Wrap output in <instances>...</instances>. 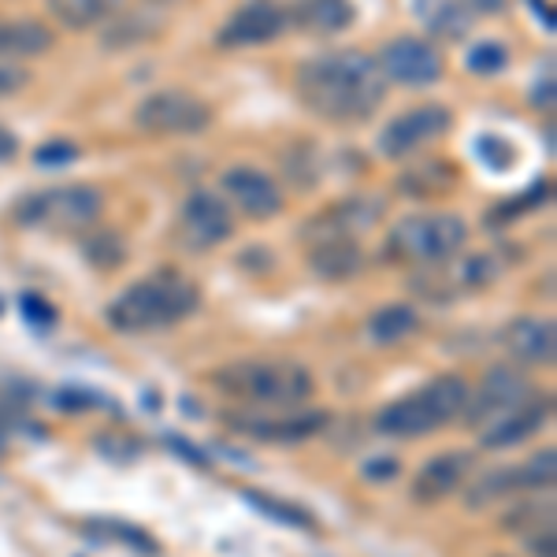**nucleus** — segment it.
<instances>
[{
  "instance_id": "f257e3e1",
  "label": "nucleus",
  "mask_w": 557,
  "mask_h": 557,
  "mask_svg": "<svg viewBox=\"0 0 557 557\" xmlns=\"http://www.w3.org/2000/svg\"><path fill=\"white\" fill-rule=\"evenodd\" d=\"M294 89H298V101L323 123H364L380 112L386 78L375 57L338 49L305 60Z\"/></svg>"
},
{
  "instance_id": "f03ea898",
  "label": "nucleus",
  "mask_w": 557,
  "mask_h": 557,
  "mask_svg": "<svg viewBox=\"0 0 557 557\" xmlns=\"http://www.w3.org/2000/svg\"><path fill=\"white\" fill-rule=\"evenodd\" d=\"M197 309H201V286L190 275L164 268V272H152L115 294L104 317L123 335H141V331L175 327Z\"/></svg>"
},
{
  "instance_id": "7ed1b4c3",
  "label": "nucleus",
  "mask_w": 557,
  "mask_h": 557,
  "mask_svg": "<svg viewBox=\"0 0 557 557\" xmlns=\"http://www.w3.org/2000/svg\"><path fill=\"white\" fill-rule=\"evenodd\" d=\"M469 394L472 391L461 375H438L420 391H409L406 398L383 406L375 417V431L391 438H424L431 431H443L450 420L465 417Z\"/></svg>"
},
{
  "instance_id": "20e7f679",
  "label": "nucleus",
  "mask_w": 557,
  "mask_h": 557,
  "mask_svg": "<svg viewBox=\"0 0 557 557\" xmlns=\"http://www.w3.org/2000/svg\"><path fill=\"white\" fill-rule=\"evenodd\" d=\"M212 383L223 394H231L235 401L246 406H264V409H294L301 401L312 398L317 383L305 364L294 361H238L223 364L212 375Z\"/></svg>"
},
{
  "instance_id": "39448f33",
  "label": "nucleus",
  "mask_w": 557,
  "mask_h": 557,
  "mask_svg": "<svg viewBox=\"0 0 557 557\" xmlns=\"http://www.w3.org/2000/svg\"><path fill=\"white\" fill-rule=\"evenodd\" d=\"M469 242V227L461 215L454 212H431V215H406L394 223L386 235V257L406 260V264H446L465 249Z\"/></svg>"
},
{
  "instance_id": "423d86ee",
  "label": "nucleus",
  "mask_w": 557,
  "mask_h": 557,
  "mask_svg": "<svg viewBox=\"0 0 557 557\" xmlns=\"http://www.w3.org/2000/svg\"><path fill=\"white\" fill-rule=\"evenodd\" d=\"M104 212L101 190L86 183L75 186H49L41 194H30L15 205V220L23 227H41V231H60V235H78L89 231Z\"/></svg>"
},
{
  "instance_id": "0eeeda50",
  "label": "nucleus",
  "mask_w": 557,
  "mask_h": 557,
  "mask_svg": "<svg viewBox=\"0 0 557 557\" xmlns=\"http://www.w3.org/2000/svg\"><path fill=\"white\" fill-rule=\"evenodd\" d=\"M134 123L152 138H194V134L209 131L212 108L201 97L186 94V89H160V94H149L138 104Z\"/></svg>"
},
{
  "instance_id": "6e6552de",
  "label": "nucleus",
  "mask_w": 557,
  "mask_h": 557,
  "mask_svg": "<svg viewBox=\"0 0 557 557\" xmlns=\"http://www.w3.org/2000/svg\"><path fill=\"white\" fill-rule=\"evenodd\" d=\"M532 398H539L535 383L528 380L520 368H491L487 375H483L480 391L469 394V406H465V420L475 428H491L494 420L509 417V412H517L520 406H528Z\"/></svg>"
},
{
  "instance_id": "1a4fd4ad",
  "label": "nucleus",
  "mask_w": 557,
  "mask_h": 557,
  "mask_svg": "<svg viewBox=\"0 0 557 557\" xmlns=\"http://www.w3.org/2000/svg\"><path fill=\"white\" fill-rule=\"evenodd\" d=\"M375 64H380L386 83L398 86H435L446 75V60L438 45L428 38H412V34L386 41Z\"/></svg>"
},
{
  "instance_id": "9d476101",
  "label": "nucleus",
  "mask_w": 557,
  "mask_h": 557,
  "mask_svg": "<svg viewBox=\"0 0 557 557\" xmlns=\"http://www.w3.org/2000/svg\"><path fill=\"white\" fill-rule=\"evenodd\" d=\"M450 127H454V112H450V108H443V104L409 108V112H401L398 120H391L383 127L380 149H383V157H391V160H406L417 149H424V146H431V141H438Z\"/></svg>"
},
{
  "instance_id": "9b49d317",
  "label": "nucleus",
  "mask_w": 557,
  "mask_h": 557,
  "mask_svg": "<svg viewBox=\"0 0 557 557\" xmlns=\"http://www.w3.org/2000/svg\"><path fill=\"white\" fill-rule=\"evenodd\" d=\"M178 235L194 253H205V249L220 246V242L235 235V212L220 194L194 190L178 209Z\"/></svg>"
},
{
  "instance_id": "f8f14e48",
  "label": "nucleus",
  "mask_w": 557,
  "mask_h": 557,
  "mask_svg": "<svg viewBox=\"0 0 557 557\" xmlns=\"http://www.w3.org/2000/svg\"><path fill=\"white\" fill-rule=\"evenodd\" d=\"M554 475H557L554 450H543V454L528 457L524 465H517V469H494V472H487L469 491V506L480 509V506H491V502H498V498H509V494L546 491V487H554Z\"/></svg>"
},
{
  "instance_id": "ddd939ff",
  "label": "nucleus",
  "mask_w": 557,
  "mask_h": 557,
  "mask_svg": "<svg viewBox=\"0 0 557 557\" xmlns=\"http://www.w3.org/2000/svg\"><path fill=\"white\" fill-rule=\"evenodd\" d=\"M286 26L290 20H286V8L278 0H246L215 34V45L220 49H257V45L275 41Z\"/></svg>"
},
{
  "instance_id": "4468645a",
  "label": "nucleus",
  "mask_w": 557,
  "mask_h": 557,
  "mask_svg": "<svg viewBox=\"0 0 557 557\" xmlns=\"http://www.w3.org/2000/svg\"><path fill=\"white\" fill-rule=\"evenodd\" d=\"M223 194L231 197L238 212H246L249 220H272L283 212V186L272 175H264L260 168H231L223 175Z\"/></svg>"
},
{
  "instance_id": "2eb2a0df",
  "label": "nucleus",
  "mask_w": 557,
  "mask_h": 557,
  "mask_svg": "<svg viewBox=\"0 0 557 557\" xmlns=\"http://www.w3.org/2000/svg\"><path fill=\"white\" fill-rule=\"evenodd\" d=\"M502 346L517 364H554V320H513L502 331Z\"/></svg>"
},
{
  "instance_id": "dca6fc26",
  "label": "nucleus",
  "mask_w": 557,
  "mask_h": 557,
  "mask_svg": "<svg viewBox=\"0 0 557 557\" xmlns=\"http://www.w3.org/2000/svg\"><path fill=\"white\" fill-rule=\"evenodd\" d=\"M472 469V457L469 454H435L424 469L417 472V480H412V498L417 502H443L450 498L454 491H461L465 475Z\"/></svg>"
},
{
  "instance_id": "f3484780",
  "label": "nucleus",
  "mask_w": 557,
  "mask_h": 557,
  "mask_svg": "<svg viewBox=\"0 0 557 557\" xmlns=\"http://www.w3.org/2000/svg\"><path fill=\"white\" fill-rule=\"evenodd\" d=\"M546 417H550V398L539 394L528 406H520L517 412H509V417L494 420L491 428H483L480 443L487 446V450H509V446H520L524 438H532L535 431L546 424Z\"/></svg>"
},
{
  "instance_id": "a211bd4d",
  "label": "nucleus",
  "mask_w": 557,
  "mask_h": 557,
  "mask_svg": "<svg viewBox=\"0 0 557 557\" xmlns=\"http://www.w3.org/2000/svg\"><path fill=\"white\" fill-rule=\"evenodd\" d=\"M231 424H238L242 435H253L260 443H301L312 438L317 431L331 424L327 412H301V417H283V420H257V417H231Z\"/></svg>"
},
{
  "instance_id": "6ab92c4d",
  "label": "nucleus",
  "mask_w": 557,
  "mask_h": 557,
  "mask_svg": "<svg viewBox=\"0 0 557 557\" xmlns=\"http://www.w3.org/2000/svg\"><path fill=\"white\" fill-rule=\"evenodd\" d=\"M286 20L305 34L331 38V34L349 30V23H354V4H349V0H294V4L286 8Z\"/></svg>"
},
{
  "instance_id": "aec40b11",
  "label": "nucleus",
  "mask_w": 557,
  "mask_h": 557,
  "mask_svg": "<svg viewBox=\"0 0 557 557\" xmlns=\"http://www.w3.org/2000/svg\"><path fill=\"white\" fill-rule=\"evenodd\" d=\"M309 264L327 283H343V278L361 272V249H357L354 238H323L312 242Z\"/></svg>"
},
{
  "instance_id": "412c9836",
  "label": "nucleus",
  "mask_w": 557,
  "mask_h": 557,
  "mask_svg": "<svg viewBox=\"0 0 557 557\" xmlns=\"http://www.w3.org/2000/svg\"><path fill=\"white\" fill-rule=\"evenodd\" d=\"M52 30L38 20L0 23V60H30L52 49Z\"/></svg>"
},
{
  "instance_id": "4be33fe9",
  "label": "nucleus",
  "mask_w": 557,
  "mask_h": 557,
  "mask_svg": "<svg viewBox=\"0 0 557 557\" xmlns=\"http://www.w3.org/2000/svg\"><path fill=\"white\" fill-rule=\"evenodd\" d=\"M420 20L428 23V30L435 38H465L472 30L475 15L469 12L465 0H420Z\"/></svg>"
},
{
  "instance_id": "5701e85b",
  "label": "nucleus",
  "mask_w": 557,
  "mask_h": 557,
  "mask_svg": "<svg viewBox=\"0 0 557 557\" xmlns=\"http://www.w3.org/2000/svg\"><path fill=\"white\" fill-rule=\"evenodd\" d=\"M123 0H49L52 20L67 30H94L97 23H108L120 15Z\"/></svg>"
},
{
  "instance_id": "b1692460",
  "label": "nucleus",
  "mask_w": 557,
  "mask_h": 557,
  "mask_svg": "<svg viewBox=\"0 0 557 557\" xmlns=\"http://www.w3.org/2000/svg\"><path fill=\"white\" fill-rule=\"evenodd\" d=\"M417 309L412 305H383L380 312H372V320H368V335H372L375 346H394L401 343V338H409L412 331H417Z\"/></svg>"
},
{
  "instance_id": "393cba45",
  "label": "nucleus",
  "mask_w": 557,
  "mask_h": 557,
  "mask_svg": "<svg viewBox=\"0 0 557 557\" xmlns=\"http://www.w3.org/2000/svg\"><path fill=\"white\" fill-rule=\"evenodd\" d=\"M475 157H480L483 168H491L494 175H506L517 168V146L502 134H483L475 138Z\"/></svg>"
},
{
  "instance_id": "a878e982",
  "label": "nucleus",
  "mask_w": 557,
  "mask_h": 557,
  "mask_svg": "<svg viewBox=\"0 0 557 557\" xmlns=\"http://www.w3.org/2000/svg\"><path fill=\"white\" fill-rule=\"evenodd\" d=\"M246 502L257 506L260 513H268L272 520H283V524H294V528H317L309 509L294 506V502H283V498H268V494H257V491H246Z\"/></svg>"
},
{
  "instance_id": "bb28decb",
  "label": "nucleus",
  "mask_w": 557,
  "mask_h": 557,
  "mask_svg": "<svg viewBox=\"0 0 557 557\" xmlns=\"http://www.w3.org/2000/svg\"><path fill=\"white\" fill-rule=\"evenodd\" d=\"M86 257L94 260L97 268H115L127 257V242L115 235V231H97V235L86 238Z\"/></svg>"
},
{
  "instance_id": "cd10ccee",
  "label": "nucleus",
  "mask_w": 557,
  "mask_h": 557,
  "mask_svg": "<svg viewBox=\"0 0 557 557\" xmlns=\"http://www.w3.org/2000/svg\"><path fill=\"white\" fill-rule=\"evenodd\" d=\"M509 64V52L502 41H475L469 49V71L472 75H498Z\"/></svg>"
},
{
  "instance_id": "c85d7f7f",
  "label": "nucleus",
  "mask_w": 557,
  "mask_h": 557,
  "mask_svg": "<svg viewBox=\"0 0 557 557\" xmlns=\"http://www.w3.org/2000/svg\"><path fill=\"white\" fill-rule=\"evenodd\" d=\"M89 532L94 535H108V539H120V543H134V550L149 554L157 550V543L141 532V528H131V524H120V520H104V524H89Z\"/></svg>"
},
{
  "instance_id": "c756f323",
  "label": "nucleus",
  "mask_w": 557,
  "mask_h": 557,
  "mask_svg": "<svg viewBox=\"0 0 557 557\" xmlns=\"http://www.w3.org/2000/svg\"><path fill=\"white\" fill-rule=\"evenodd\" d=\"M75 157H78V146H71V141H49V146H41L38 152H34V164H41V168H64Z\"/></svg>"
},
{
  "instance_id": "7c9ffc66",
  "label": "nucleus",
  "mask_w": 557,
  "mask_h": 557,
  "mask_svg": "<svg viewBox=\"0 0 557 557\" xmlns=\"http://www.w3.org/2000/svg\"><path fill=\"white\" fill-rule=\"evenodd\" d=\"M26 83H30V75H26L23 67H15L12 60H0V97L20 94Z\"/></svg>"
},
{
  "instance_id": "2f4dec72",
  "label": "nucleus",
  "mask_w": 557,
  "mask_h": 557,
  "mask_svg": "<svg viewBox=\"0 0 557 557\" xmlns=\"http://www.w3.org/2000/svg\"><path fill=\"white\" fill-rule=\"evenodd\" d=\"M401 465L394 461V457H372V461H364V480H375V483H383V480H394L398 475Z\"/></svg>"
},
{
  "instance_id": "473e14b6",
  "label": "nucleus",
  "mask_w": 557,
  "mask_h": 557,
  "mask_svg": "<svg viewBox=\"0 0 557 557\" xmlns=\"http://www.w3.org/2000/svg\"><path fill=\"white\" fill-rule=\"evenodd\" d=\"M23 305H26V320H41V323L57 320V312L49 309V301H45V298H34V294H26Z\"/></svg>"
},
{
  "instance_id": "72a5a7b5",
  "label": "nucleus",
  "mask_w": 557,
  "mask_h": 557,
  "mask_svg": "<svg viewBox=\"0 0 557 557\" xmlns=\"http://www.w3.org/2000/svg\"><path fill=\"white\" fill-rule=\"evenodd\" d=\"M472 15H502L506 12V0H465Z\"/></svg>"
},
{
  "instance_id": "f704fd0d",
  "label": "nucleus",
  "mask_w": 557,
  "mask_h": 557,
  "mask_svg": "<svg viewBox=\"0 0 557 557\" xmlns=\"http://www.w3.org/2000/svg\"><path fill=\"white\" fill-rule=\"evenodd\" d=\"M15 152H20V141H15V134L8 131L4 123H0V164H8Z\"/></svg>"
}]
</instances>
